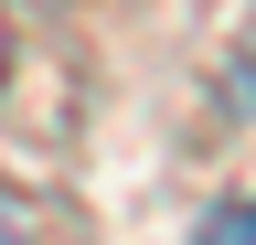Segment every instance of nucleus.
Wrapping results in <instances>:
<instances>
[{"mask_svg":"<svg viewBox=\"0 0 256 245\" xmlns=\"http://www.w3.org/2000/svg\"><path fill=\"white\" fill-rule=\"evenodd\" d=\"M203 245H256V203H224L214 224H203Z\"/></svg>","mask_w":256,"mask_h":245,"instance_id":"2","label":"nucleus"},{"mask_svg":"<svg viewBox=\"0 0 256 245\" xmlns=\"http://www.w3.org/2000/svg\"><path fill=\"white\" fill-rule=\"evenodd\" d=\"M43 235V213H32V192H11V181H0V245H32Z\"/></svg>","mask_w":256,"mask_h":245,"instance_id":"1","label":"nucleus"}]
</instances>
